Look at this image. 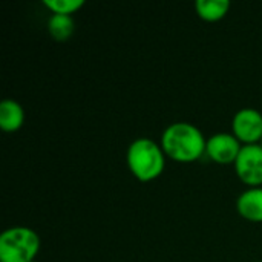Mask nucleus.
Listing matches in <instances>:
<instances>
[{
	"instance_id": "1",
	"label": "nucleus",
	"mask_w": 262,
	"mask_h": 262,
	"mask_svg": "<svg viewBox=\"0 0 262 262\" xmlns=\"http://www.w3.org/2000/svg\"><path fill=\"white\" fill-rule=\"evenodd\" d=\"M207 140L192 123L178 121L167 126L161 135V147L170 160L183 164L195 163L206 154Z\"/></svg>"
},
{
	"instance_id": "2",
	"label": "nucleus",
	"mask_w": 262,
	"mask_h": 262,
	"mask_svg": "<svg viewBox=\"0 0 262 262\" xmlns=\"http://www.w3.org/2000/svg\"><path fill=\"white\" fill-rule=\"evenodd\" d=\"M127 167L143 183L157 180L166 167V154L161 144L150 138H138L127 147Z\"/></svg>"
},
{
	"instance_id": "3",
	"label": "nucleus",
	"mask_w": 262,
	"mask_h": 262,
	"mask_svg": "<svg viewBox=\"0 0 262 262\" xmlns=\"http://www.w3.org/2000/svg\"><path fill=\"white\" fill-rule=\"evenodd\" d=\"M40 250V238L29 227H11L0 235V262H31Z\"/></svg>"
},
{
	"instance_id": "4",
	"label": "nucleus",
	"mask_w": 262,
	"mask_h": 262,
	"mask_svg": "<svg viewBox=\"0 0 262 262\" xmlns=\"http://www.w3.org/2000/svg\"><path fill=\"white\" fill-rule=\"evenodd\" d=\"M235 172L238 178L249 187H262V146H243L236 161Z\"/></svg>"
},
{
	"instance_id": "5",
	"label": "nucleus",
	"mask_w": 262,
	"mask_h": 262,
	"mask_svg": "<svg viewBox=\"0 0 262 262\" xmlns=\"http://www.w3.org/2000/svg\"><path fill=\"white\" fill-rule=\"evenodd\" d=\"M232 134L243 146L259 144L262 140V114L258 109H239L232 120Z\"/></svg>"
},
{
	"instance_id": "6",
	"label": "nucleus",
	"mask_w": 262,
	"mask_h": 262,
	"mask_svg": "<svg viewBox=\"0 0 262 262\" xmlns=\"http://www.w3.org/2000/svg\"><path fill=\"white\" fill-rule=\"evenodd\" d=\"M243 144L233 134L220 132L213 134L206 144V155L216 164H235Z\"/></svg>"
},
{
	"instance_id": "7",
	"label": "nucleus",
	"mask_w": 262,
	"mask_h": 262,
	"mask_svg": "<svg viewBox=\"0 0 262 262\" xmlns=\"http://www.w3.org/2000/svg\"><path fill=\"white\" fill-rule=\"evenodd\" d=\"M236 209L244 220L262 223V187H249L244 190L238 196Z\"/></svg>"
},
{
	"instance_id": "8",
	"label": "nucleus",
	"mask_w": 262,
	"mask_h": 262,
	"mask_svg": "<svg viewBox=\"0 0 262 262\" xmlns=\"http://www.w3.org/2000/svg\"><path fill=\"white\" fill-rule=\"evenodd\" d=\"M25 123V111L21 104L12 98H5L0 103V127L5 132H15Z\"/></svg>"
},
{
	"instance_id": "9",
	"label": "nucleus",
	"mask_w": 262,
	"mask_h": 262,
	"mask_svg": "<svg viewBox=\"0 0 262 262\" xmlns=\"http://www.w3.org/2000/svg\"><path fill=\"white\" fill-rule=\"evenodd\" d=\"M230 9L229 0H196L195 11L204 21H218L227 15Z\"/></svg>"
},
{
	"instance_id": "10",
	"label": "nucleus",
	"mask_w": 262,
	"mask_h": 262,
	"mask_svg": "<svg viewBox=\"0 0 262 262\" xmlns=\"http://www.w3.org/2000/svg\"><path fill=\"white\" fill-rule=\"evenodd\" d=\"M74 20L72 15H58V14H52L51 18L48 20V31L49 34L58 40V41H64L68 40L72 32H74Z\"/></svg>"
},
{
	"instance_id": "11",
	"label": "nucleus",
	"mask_w": 262,
	"mask_h": 262,
	"mask_svg": "<svg viewBox=\"0 0 262 262\" xmlns=\"http://www.w3.org/2000/svg\"><path fill=\"white\" fill-rule=\"evenodd\" d=\"M43 5L52 12L58 15H72L80 8H83V0H45Z\"/></svg>"
},
{
	"instance_id": "12",
	"label": "nucleus",
	"mask_w": 262,
	"mask_h": 262,
	"mask_svg": "<svg viewBox=\"0 0 262 262\" xmlns=\"http://www.w3.org/2000/svg\"><path fill=\"white\" fill-rule=\"evenodd\" d=\"M259 144H261V146H262V140H261V143H259Z\"/></svg>"
},
{
	"instance_id": "13",
	"label": "nucleus",
	"mask_w": 262,
	"mask_h": 262,
	"mask_svg": "<svg viewBox=\"0 0 262 262\" xmlns=\"http://www.w3.org/2000/svg\"><path fill=\"white\" fill-rule=\"evenodd\" d=\"M31 262H37V261H31Z\"/></svg>"
},
{
	"instance_id": "14",
	"label": "nucleus",
	"mask_w": 262,
	"mask_h": 262,
	"mask_svg": "<svg viewBox=\"0 0 262 262\" xmlns=\"http://www.w3.org/2000/svg\"><path fill=\"white\" fill-rule=\"evenodd\" d=\"M256 262H262V261H256Z\"/></svg>"
}]
</instances>
